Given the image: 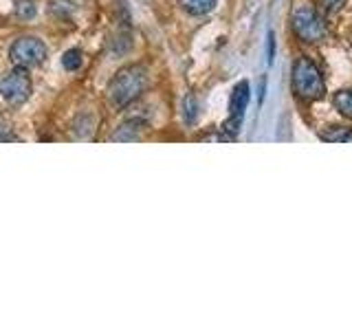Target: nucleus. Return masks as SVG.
I'll return each mask as SVG.
<instances>
[{"instance_id":"obj_1","label":"nucleus","mask_w":352,"mask_h":330,"mask_svg":"<svg viewBox=\"0 0 352 330\" xmlns=\"http://www.w3.org/2000/svg\"><path fill=\"white\" fill-rule=\"evenodd\" d=\"M148 86V73L143 66H126L117 71V75L108 84V99L113 106L124 108L132 104L135 99L146 91Z\"/></svg>"},{"instance_id":"obj_2","label":"nucleus","mask_w":352,"mask_h":330,"mask_svg":"<svg viewBox=\"0 0 352 330\" xmlns=\"http://www.w3.org/2000/svg\"><path fill=\"white\" fill-rule=\"evenodd\" d=\"M293 88L297 97L306 99V102H315V99L324 97L326 93L324 75L308 58H300L293 64Z\"/></svg>"},{"instance_id":"obj_3","label":"nucleus","mask_w":352,"mask_h":330,"mask_svg":"<svg viewBox=\"0 0 352 330\" xmlns=\"http://www.w3.org/2000/svg\"><path fill=\"white\" fill-rule=\"evenodd\" d=\"M249 97H251L249 82L247 80L238 82L234 86L231 99H229V119L223 124L225 135L220 137V141H234L236 139V135L240 132V126H242V119H245V110L249 106Z\"/></svg>"},{"instance_id":"obj_4","label":"nucleus","mask_w":352,"mask_h":330,"mask_svg":"<svg viewBox=\"0 0 352 330\" xmlns=\"http://www.w3.org/2000/svg\"><path fill=\"white\" fill-rule=\"evenodd\" d=\"M293 31H295V36L304 40V42H319V40H324L326 36V22L324 18L317 14V11L313 7H297L293 11Z\"/></svg>"},{"instance_id":"obj_5","label":"nucleus","mask_w":352,"mask_h":330,"mask_svg":"<svg viewBox=\"0 0 352 330\" xmlns=\"http://www.w3.org/2000/svg\"><path fill=\"white\" fill-rule=\"evenodd\" d=\"M31 91H33L31 77L27 69H22V66H16L14 71H9L3 77V82H0V95H3V99L11 106L25 104L31 97Z\"/></svg>"},{"instance_id":"obj_6","label":"nucleus","mask_w":352,"mask_h":330,"mask_svg":"<svg viewBox=\"0 0 352 330\" xmlns=\"http://www.w3.org/2000/svg\"><path fill=\"white\" fill-rule=\"evenodd\" d=\"M47 44L42 40L33 38V36H25L16 40L11 44V51H9V58L16 66H22V69H33V66L42 64L47 60Z\"/></svg>"},{"instance_id":"obj_7","label":"nucleus","mask_w":352,"mask_h":330,"mask_svg":"<svg viewBox=\"0 0 352 330\" xmlns=\"http://www.w3.org/2000/svg\"><path fill=\"white\" fill-rule=\"evenodd\" d=\"M179 5L190 16H207L216 9L218 0H179Z\"/></svg>"},{"instance_id":"obj_8","label":"nucleus","mask_w":352,"mask_h":330,"mask_svg":"<svg viewBox=\"0 0 352 330\" xmlns=\"http://www.w3.org/2000/svg\"><path fill=\"white\" fill-rule=\"evenodd\" d=\"M319 137L328 143H352V128L344 126H330L324 132H319Z\"/></svg>"},{"instance_id":"obj_9","label":"nucleus","mask_w":352,"mask_h":330,"mask_svg":"<svg viewBox=\"0 0 352 330\" xmlns=\"http://www.w3.org/2000/svg\"><path fill=\"white\" fill-rule=\"evenodd\" d=\"M333 104H335V108L339 110V115H344V117L352 119V88H346V91L335 93Z\"/></svg>"},{"instance_id":"obj_10","label":"nucleus","mask_w":352,"mask_h":330,"mask_svg":"<svg viewBox=\"0 0 352 330\" xmlns=\"http://www.w3.org/2000/svg\"><path fill=\"white\" fill-rule=\"evenodd\" d=\"M139 124H135V121H128V124L121 126L113 137H110V141H135L139 139Z\"/></svg>"},{"instance_id":"obj_11","label":"nucleus","mask_w":352,"mask_h":330,"mask_svg":"<svg viewBox=\"0 0 352 330\" xmlns=\"http://www.w3.org/2000/svg\"><path fill=\"white\" fill-rule=\"evenodd\" d=\"M82 62H84V55L80 49H69L62 55V66L66 71H77L82 69Z\"/></svg>"},{"instance_id":"obj_12","label":"nucleus","mask_w":352,"mask_h":330,"mask_svg":"<svg viewBox=\"0 0 352 330\" xmlns=\"http://www.w3.org/2000/svg\"><path fill=\"white\" fill-rule=\"evenodd\" d=\"M183 115H185V124L187 126L196 124V119H198V102H196V97L192 93L183 99Z\"/></svg>"},{"instance_id":"obj_13","label":"nucleus","mask_w":352,"mask_h":330,"mask_svg":"<svg viewBox=\"0 0 352 330\" xmlns=\"http://www.w3.org/2000/svg\"><path fill=\"white\" fill-rule=\"evenodd\" d=\"M16 14L22 20H29V18L36 16V5H33L31 0H20V3L16 5Z\"/></svg>"},{"instance_id":"obj_14","label":"nucleus","mask_w":352,"mask_h":330,"mask_svg":"<svg viewBox=\"0 0 352 330\" xmlns=\"http://www.w3.org/2000/svg\"><path fill=\"white\" fill-rule=\"evenodd\" d=\"M344 5H346V0H322V7H324L326 14H337Z\"/></svg>"},{"instance_id":"obj_15","label":"nucleus","mask_w":352,"mask_h":330,"mask_svg":"<svg viewBox=\"0 0 352 330\" xmlns=\"http://www.w3.org/2000/svg\"><path fill=\"white\" fill-rule=\"evenodd\" d=\"M273 58H275V33L269 31V47H267V62L273 64Z\"/></svg>"},{"instance_id":"obj_16","label":"nucleus","mask_w":352,"mask_h":330,"mask_svg":"<svg viewBox=\"0 0 352 330\" xmlns=\"http://www.w3.org/2000/svg\"><path fill=\"white\" fill-rule=\"evenodd\" d=\"M3 124H0V141H11V139H16V137H11V135H3Z\"/></svg>"}]
</instances>
